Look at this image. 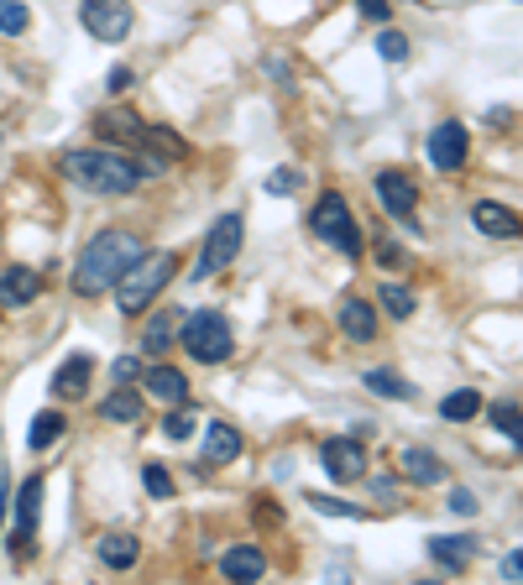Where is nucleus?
<instances>
[{"mask_svg": "<svg viewBox=\"0 0 523 585\" xmlns=\"http://www.w3.org/2000/svg\"><path fill=\"white\" fill-rule=\"evenodd\" d=\"M372 491H377L382 502H393V481H388V476H377V481H372Z\"/></svg>", "mask_w": 523, "mask_h": 585, "instance_id": "44", "label": "nucleus"}, {"mask_svg": "<svg viewBox=\"0 0 523 585\" xmlns=\"http://www.w3.org/2000/svg\"><path fill=\"white\" fill-rule=\"evenodd\" d=\"M142 152L168 168V162H184V157H189V142H184L178 131H168V126H147V131H142Z\"/></svg>", "mask_w": 523, "mask_h": 585, "instance_id": "18", "label": "nucleus"}, {"mask_svg": "<svg viewBox=\"0 0 523 585\" xmlns=\"http://www.w3.org/2000/svg\"><path fill=\"white\" fill-rule=\"evenodd\" d=\"M241 241H246V225H241V215H220L215 225H210V236H204V251H199V262H194V277L204 283V277H215V272H225L241 256Z\"/></svg>", "mask_w": 523, "mask_h": 585, "instance_id": "6", "label": "nucleus"}, {"mask_svg": "<svg viewBox=\"0 0 523 585\" xmlns=\"http://www.w3.org/2000/svg\"><path fill=\"white\" fill-rule=\"evenodd\" d=\"M340 335L356 340V345H372L377 340V309L367 298H346L340 303Z\"/></svg>", "mask_w": 523, "mask_h": 585, "instance_id": "15", "label": "nucleus"}, {"mask_svg": "<svg viewBox=\"0 0 523 585\" xmlns=\"http://www.w3.org/2000/svg\"><path fill=\"white\" fill-rule=\"evenodd\" d=\"M142 131L147 121L136 110L116 105V110H100L95 115V136H100V147H142Z\"/></svg>", "mask_w": 523, "mask_h": 585, "instance_id": "11", "label": "nucleus"}, {"mask_svg": "<svg viewBox=\"0 0 523 585\" xmlns=\"http://www.w3.org/2000/svg\"><path fill=\"white\" fill-rule=\"evenodd\" d=\"M361 387H367V392H377V397H393V403H408V397H414V382H403L398 371H388V366H372V371H361Z\"/></svg>", "mask_w": 523, "mask_h": 585, "instance_id": "26", "label": "nucleus"}, {"mask_svg": "<svg viewBox=\"0 0 523 585\" xmlns=\"http://www.w3.org/2000/svg\"><path fill=\"white\" fill-rule=\"evenodd\" d=\"M309 230L320 236L325 246H335L340 256H356L361 251V230H356V215L340 194H320V204L309 209Z\"/></svg>", "mask_w": 523, "mask_h": 585, "instance_id": "5", "label": "nucleus"}, {"mask_svg": "<svg viewBox=\"0 0 523 585\" xmlns=\"http://www.w3.org/2000/svg\"><path fill=\"white\" fill-rule=\"evenodd\" d=\"M32 27V11L27 6H21V0H0V32H27Z\"/></svg>", "mask_w": 523, "mask_h": 585, "instance_id": "32", "label": "nucleus"}, {"mask_svg": "<svg viewBox=\"0 0 523 585\" xmlns=\"http://www.w3.org/2000/svg\"><path fill=\"white\" fill-rule=\"evenodd\" d=\"M377 262H382V267H393V262H403V251H398V246H382V251H377Z\"/></svg>", "mask_w": 523, "mask_h": 585, "instance_id": "42", "label": "nucleus"}, {"mask_svg": "<svg viewBox=\"0 0 523 585\" xmlns=\"http://www.w3.org/2000/svg\"><path fill=\"white\" fill-rule=\"evenodd\" d=\"M476 413H482V392H471V387L450 392L445 403H440V418H445V424H471Z\"/></svg>", "mask_w": 523, "mask_h": 585, "instance_id": "27", "label": "nucleus"}, {"mask_svg": "<svg viewBox=\"0 0 523 585\" xmlns=\"http://www.w3.org/2000/svg\"><path fill=\"white\" fill-rule=\"evenodd\" d=\"M89 371H95V361H89V356H68L58 366V377H53V392L63 397V403H74V397L89 392Z\"/></svg>", "mask_w": 523, "mask_h": 585, "instance_id": "19", "label": "nucleus"}, {"mask_svg": "<svg viewBox=\"0 0 523 585\" xmlns=\"http://www.w3.org/2000/svg\"><path fill=\"white\" fill-rule=\"evenodd\" d=\"M110 377H116V387H126V382L142 377V361H136V356H121L116 366H110Z\"/></svg>", "mask_w": 523, "mask_h": 585, "instance_id": "36", "label": "nucleus"}, {"mask_svg": "<svg viewBox=\"0 0 523 585\" xmlns=\"http://www.w3.org/2000/svg\"><path fill=\"white\" fill-rule=\"evenodd\" d=\"M377 199H382V209H388V215L414 220V209H419V183L408 178V173H398V168H388V173H377Z\"/></svg>", "mask_w": 523, "mask_h": 585, "instance_id": "12", "label": "nucleus"}, {"mask_svg": "<svg viewBox=\"0 0 523 585\" xmlns=\"http://www.w3.org/2000/svg\"><path fill=\"white\" fill-rule=\"evenodd\" d=\"M100 413L110 418V424H136V418L147 413V403H142V392H136V387L126 382V387H116V392L105 397V403H100Z\"/></svg>", "mask_w": 523, "mask_h": 585, "instance_id": "22", "label": "nucleus"}, {"mask_svg": "<svg viewBox=\"0 0 523 585\" xmlns=\"http://www.w3.org/2000/svg\"><path fill=\"white\" fill-rule=\"evenodd\" d=\"M163 434H168V439H189V434H194V413H168V418H163Z\"/></svg>", "mask_w": 523, "mask_h": 585, "instance_id": "35", "label": "nucleus"}, {"mask_svg": "<svg viewBox=\"0 0 523 585\" xmlns=\"http://www.w3.org/2000/svg\"><path fill=\"white\" fill-rule=\"evenodd\" d=\"M377 53L388 58V63H403V58H408V37H403L398 27H382V32H377Z\"/></svg>", "mask_w": 523, "mask_h": 585, "instance_id": "33", "label": "nucleus"}, {"mask_svg": "<svg viewBox=\"0 0 523 585\" xmlns=\"http://www.w3.org/2000/svg\"><path fill=\"white\" fill-rule=\"evenodd\" d=\"M204 460H210V465L241 460V434L231 424H210V434H204Z\"/></svg>", "mask_w": 523, "mask_h": 585, "instance_id": "25", "label": "nucleus"}, {"mask_svg": "<svg viewBox=\"0 0 523 585\" xmlns=\"http://www.w3.org/2000/svg\"><path fill=\"white\" fill-rule=\"evenodd\" d=\"M220 575L236 580V585H257V580L267 575V554H262L257 544H236V549L220 554Z\"/></svg>", "mask_w": 523, "mask_h": 585, "instance_id": "14", "label": "nucleus"}, {"mask_svg": "<svg viewBox=\"0 0 523 585\" xmlns=\"http://www.w3.org/2000/svg\"><path fill=\"white\" fill-rule=\"evenodd\" d=\"M476 538H466V533H440V538H429V554L440 559V565L450 570V575H461V570H471V559H476Z\"/></svg>", "mask_w": 523, "mask_h": 585, "instance_id": "16", "label": "nucleus"}, {"mask_svg": "<svg viewBox=\"0 0 523 585\" xmlns=\"http://www.w3.org/2000/svg\"><path fill=\"white\" fill-rule=\"evenodd\" d=\"M147 246L131 236V230H100L95 241L79 251V267H74V293L79 298H100L105 288L121 283V272L131 262H142Z\"/></svg>", "mask_w": 523, "mask_h": 585, "instance_id": "1", "label": "nucleus"}, {"mask_svg": "<svg viewBox=\"0 0 523 585\" xmlns=\"http://www.w3.org/2000/svg\"><path fill=\"white\" fill-rule=\"evenodd\" d=\"M142 377H147V397H157V403H184L189 397V377L173 371V366H152V371H142Z\"/></svg>", "mask_w": 523, "mask_h": 585, "instance_id": "20", "label": "nucleus"}, {"mask_svg": "<svg viewBox=\"0 0 523 585\" xmlns=\"http://www.w3.org/2000/svg\"><path fill=\"white\" fill-rule=\"evenodd\" d=\"M356 6H361V16H367V21H388V0H356Z\"/></svg>", "mask_w": 523, "mask_h": 585, "instance_id": "39", "label": "nucleus"}, {"mask_svg": "<svg viewBox=\"0 0 523 585\" xmlns=\"http://www.w3.org/2000/svg\"><path fill=\"white\" fill-rule=\"evenodd\" d=\"M503 580H523V549L503 554Z\"/></svg>", "mask_w": 523, "mask_h": 585, "instance_id": "40", "label": "nucleus"}, {"mask_svg": "<svg viewBox=\"0 0 523 585\" xmlns=\"http://www.w3.org/2000/svg\"><path fill=\"white\" fill-rule=\"evenodd\" d=\"M178 345H184L194 361H204V366H220V361H231V350H236L231 319H225L220 309H199V314H184V324H178Z\"/></svg>", "mask_w": 523, "mask_h": 585, "instance_id": "4", "label": "nucleus"}, {"mask_svg": "<svg viewBox=\"0 0 523 585\" xmlns=\"http://www.w3.org/2000/svg\"><path fill=\"white\" fill-rule=\"evenodd\" d=\"M79 21L100 42H126L136 27V11H131V0H79Z\"/></svg>", "mask_w": 523, "mask_h": 585, "instance_id": "7", "label": "nucleus"}, {"mask_svg": "<svg viewBox=\"0 0 523 585\" xmlns=\"http://www.w3.org/2000/svg\"><path fill=\"white\" fill-rule=\"evenodd\" d=\"M320 465L330 471V481H361L367 476V450H361L356 434H335L320 444Z\"/></svg>", "mask_w": 523, "mask_h": 585, "instance_id": "8", "label": "nucleus"}, {"mask_svg": "<svg viewBox=\"0 0 523 585\" xmlns=\"http://www.w3.org/2000/svg\"><path fill=\"white\" fill-rule=\"evenodd\" d=\"M299 189V173H272L267 178V194H293Z\"/></svg>", "mask_w": 523, "mask_h": 585, "instance_id": "38", "label": "nucleus"}, {"mask_svg": "<svg viewBox=\"0 0 523 585\" xmlns=\"http://www.w3.org/2000/svg\"><path fill=\"white\" fill-rule=\"evenodd\" d=\"M37 512H42V476H27V481H21V497H16V533H11V559H32Z\"/></svg>", "mask_w": 523, "mask_h": 585, "instance_id": "9", "label": "nucleus"}, {"mask_svg": "<svg viewBox=\"0 0 523 585\" xmlns=\"http://www.w3.org/2000/svg\"><path fill=\"white\" fill-rule=\"evenodd\" d=\"M37 293H42V277L32 267H6L0 272V298L6 303H32Z\"/></svg>", "mask_w": 523, "mask_h": 585, "instance_id": "24", "label": "nucleus"}, {"mask_svg": "<svg viewBox=\"0 0 523 585\" xmlns=\"http://www.w3.org/2000/svg\"><path fill=\"white\" fill-rule=\"evenodd\" d=\"M0 512H6V491H0Z\"/></svg>", "mask_w": 523, "mask_h": 585, "instance_id": "45", "label": "nucleus"}, {"mask_svg": "<svg viewBox=\"0 0 523 585\" xmlns=\"http://www.w3.org/2000/svg\"><path fill=\"white\" fill-rule=\"evenodd\" d=\"M309 507L325 512V518H361L356 502H340V497H330V491H309Z\"/></svg>", "mask_w": 523, "mask_h": 585, "instance_id": "31", "label": "nucleus"}, {"mask_svg": "<svg viewBox=\"0 0 523 585\" xmlns=\"http://www.w3.org/2000/svg\"><path fill=\"white\" fill-rule=\"evenodd\" d=\"M466 152H471V136H466L461 121H440L435 131H429V162H435L440 173H461Z\"/></svg>", "mask_w": 523, "mask_h": 585, "instance_id": "10", "label": "nucleus"}, {"mask_svg": "<svg viewBox=\"0 0 523 585\" xmlns=\"http://www.w3.org/2000/svg\"><path fill=\"white\" fill-rule=\"evenodd\" d=\"M257 518H262V523H278L283 512H278V502H262V507H257Z\"/></svg>", "mask_w": 523, "mask_h": 585, "instance_id": "43", "label": "nucleus"}, {"mask_svg": "<svg viewBox=\"0 0 523 585\" xmlns=\"http://www.w3.org/2000/svg\"><path fill=\"white\" fill-rule=\"evenodd\" d=\"M95 554H100V565H105V570H131V565H136V554H142V544H136L131 533H105Z\"/></svg>", "mask_w": 523, "mask_h": 585, "instance_id": "23", "label": "nucleus"}, {"mask_svg": "<svg viewBox=\"0 0 523 585\" xmlns=\"http://www.w3.org/2000/svg\"><path fill=\"white\" fill-rule=\"evenodd\" d=\"M58 439H63V413H37L27 444H32V450H48V444H58Z\"/></svg>", "mask_w": 523, "mask_h": 585, "instance_id": "29", "label": "nucleus"}, {"mask_svg": "<svg viewBox=\"0 0 523 585\" xmlns=\"http://www.w3.org/2000/svg\"><path fill=\"white\" fill-rule=\"evenodd\" d=\"M178 324H184V309H163L147 319V356H168L178 345Z\"/></svg>", "mask_w": 523, "mask_h": 585, "instance_id": "21", "label": "nucleus"}, {"mask_svg": "<svg viewBox=\"0 0 523 585\" xmlns=\"http://www.w3.org/2000/svg\"><path fill=\"white\" fill-rule=\"evenodd\" d=\"M450 512H456V518H471V512H476V497H471L466 486H456V491H450Z\"/></svg>", "mask_w": 523, "mask_h": 585, "instance_id": "37", "label": "nucleus"}, {"mask_svg": "<svg viewBox=\"0 0 523 585\" xmlns=\"http://www.w3.org/2000/svg\"><path fill=\"white\" fill-rule=\"evenodd\" d=\"M471 225L482 230V236H492V241H518L523 236V220L513 215L508 204H497V199H476L471 204Z\"/></svg>", "mask_w": 523, "mask_h": 585, "instance_id": "13", "label": "nucleus"}, {"mask_svg": "<svg viewBox=\"0 0 523 585\" xmlns=\"http://www.w3.org/2000/svg\"><path fill=\"white\" fill-rule=\"evenodd\" d=\"M398 471L408 481H419V486H440L445 481V460L435 450H419V444H408V450H398Z\"/></svg>", "mask_w": 523, "mask_h": 585, "instance_id": "17", "label": "nucleus"}, {"mask_svg": "<svg viewBox=\"0 0 523 585\" xmlns=\"http://www.w3.org/2000/svg\"><path fill=\"white\" fill-rule=\"evenodd\" d=\"M173 272H178V256H173V251H157V256L131 262V267L121 272V283H116V309H121L126 319L147 314V303L173 283Z\"/></svg>", "mask_w": 523, "mask_h": 585, "instance_id": "3", "label": "nucleus"}, {"mask_svg": "<svg viewBox=\"0 0 523 585\" xmlns=\"http://www.w3.org/2000/svg\"><path fill=\"white\" fill-rule=\"evenodd\" d=\"M58 173L68 183H79V189L110 194V199H121L142 183V168H136L131 157H121L116 147H74V152L58 157Z\"/></svg>", "mask_w": 523, "mask_h": 585, "instance_id": "2", "label": "nucleus"}, {"mask_svg": "<svg viewBox=\"0 0 523 585\" xmlns=\"http://www.w3.org/2000/svg\"><path fill=\"white\" fill-rule=\"evenodd\" d=\"M382 309H388L393 319H408V314H414V293H408L403 283H382Z\"/></svg>", "mask_w": 523, "mask_h": 585, "instance_id": "30", "label": "nucleus"}, {"mask_svg": "<svg viewBox=\"0 0 523 585\" xmlns=\"http://www.w3.org/2000/svg\"><path fill=\"white\" fill-rule=\"evenodd\" d=\"M487 418H492V429L503 434L513 450H523V408H513V403H492Z\"/></svg>", "mask_w": 523, "mask_h": 585, "instance_id": "28", "label": "nucleus"}, {"mask_svg": "<svg viewBox=\"0 0 523 585\" xmlns=\"http://www.w3.org/2000/svg\"><path fill=\"white\" fill-rule=\"evenodd\" d=\"M131 68H110V89H116V95H126V89H131Z\"/></svg>", "mask_w": 523, "mask_h": 585, "instance_id": "41", "label": "nucleus"}, {"mask_svg": "<svg viewBox=\"0 0 523 585\" xmlns=\"http://www.w3.org/2000/svg\"><path fill=\"white\" fill-rule=\"evenodd\" d=\"M142 481H147V491H152L157 502H168V497H173V476L163 471V465H147V471H142Z\"/></svg>", "mask_w": 523, "mask_h": 585, "instance_id": "34", "label": "nucleus"}]
</instances>
